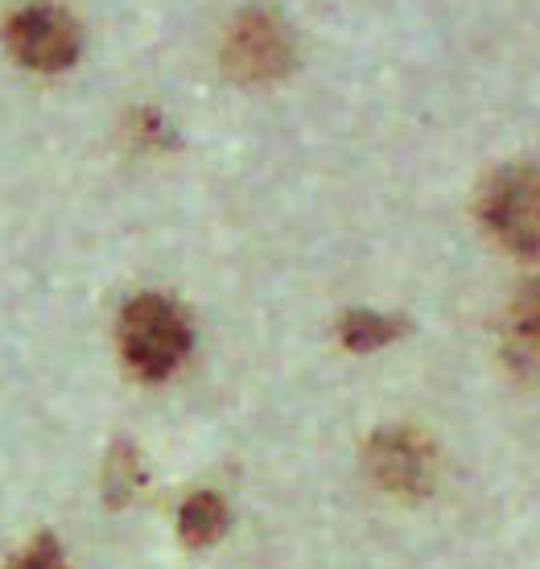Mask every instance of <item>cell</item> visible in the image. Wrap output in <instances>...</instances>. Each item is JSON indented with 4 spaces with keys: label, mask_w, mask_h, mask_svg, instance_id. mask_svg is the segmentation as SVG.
<instances>
[{
    "label": "cell",
    "mask_w": 540,
    "mask_h": 569,
    "mask_svg": "<svg viewBox=\"0 0 540 569\" xmlns=\"http://www.w3.org/2000/svg\"><path fill=\"white\" fill-rule=\"evenodd\" d=\"M178 528L190 545H214L223 532H228V508L223 499L211 496V491H199L182 503V516H178Z\"/></svg>",
    "instance_id": "cell-7"
},
{
    "label": "cell",
    "mask_w": 540,
    "mask_h": 569,
    "mask_svg": "<svg viewBox=\"0 0 540 569\" xmlns=\"http://www.w3.org/2000/svg\"><path fill=\"white\" fill-rule=\"evenodd\" d=\"M120 351L141 380H166L190 351L186 313L157 293L132 298L120 313Z\"/></svg>",
    "instance_id": "cell-1"
},
{
    "label": "cell",
    "mask_w": 540,
    "mask_h": 569,
    "mask_svg": "<svg viewBox=\"0 0 540 569\" xmlns=\"http://www.w3.org/2000/svg\"><path fill=\"white\" fill-rule=\"evenodd\" d=\"M4 42L29 71H67L79 58V26L54 4H29L9 17Z\"/></svg>",
    "instance_id": "cell-3"
},
{
    "label": "cell",
    "mask_w": 540,
    "mask_h": 569,
    "mask_svg": "<svg viewBox=\"0 0 540 569\" xmlns=\"http://www.w3.org/2000/svg\"><path fill=\"white\" fill-rule=\"evenodd\" d=\"M508 368L516 376H540V284H528L508 313Z\"/></svg>",
    "instance_id": "cell-6"
},
{
    "label": "cell",
    "mask_w": 540,
    "mask_h": 569,
    "mask_svg": "<svg viewBox=\"0 0 540 569\" xmlns=\"http://www.w3.org/2000/svg\"><path fill=\"white\" fill-rule=\"evenodd\" d=\"M400 322L397 318H388V313H371V310H351L342 318V342L351 347V351H376V347H388V342L400 335Z\"/></svg>",
    "instance_id": "cell-8"
},
{
    "label": "cell",
    "mask_w": 540,
    "mask_h": 569,
    "mask_svg": "<svg viewBox=\"0 0 540 569\" xmlns=\"http://www.w3.org/2000/svg\"><path fill=\"white\" fill-rule=\"evenodd\" d=\"M112 479H108V496H112V503H124L132 491V483H137V467H132V455L129 450H116L112 458V470H108Z\"/></svg>",
    "instance_id": "cell-9"
},
{
    "label": "cell",
    "mask_w": 540,
    "mask_h": 569,
    "mask_svg": "<svg viewBox=\"0 0 540 569\" xmlns=\"http://www.w3.org/2000/svg\"><path fill=\"white\" fill-rule=\"evenodd\" d=\"M13 569H67V561H62L54 541H38V545H29Z\"/></svg>",
    "instance_id": "cell-10"
},
{
    "label": "cell",
    "mask_w": 540,
    "mask_h": 569,
    "mask_svg": "<svg viewBox=\"0 0 540 569\" xmlns=\"http://www.w3.org/2000/svg\"><path fill=\"white\" fill-rule=\"evenodd\" d=\"M368 458L376 483L397 496H421L433 483V450L412 429H388L380 438H371Z\"/></svg>",
    "instance_id": "cell-5"
},
{
    "label": "cell",
    "mask_w": 540,
    "mask_h": 569,
    "mask_svg": "<svg viewBox=\"0 0 540 569\" xmlns=\"http://www.w3.org/2000/svg\"><path fill=\"white\" fill-rule=\"evenodd\" d=\"M483 223L503 248L520 257H540V170L512 166L499 170L483 190Z\"/></svg>",
    "instance_id": "cell-2"
},
{
    "label": "cell",
    "mask_w": 540,
    "mask_h": 569,
    "mask_svg": "<svg viewBox=\"0 0 540 569\" xmlns=\"http://www.w3.org/2000/svg\"><path fill=\"white\" fill-rule=\"evenodd\" d=\"M223 62H228V71L236 74V79L264 83V79H277V74L289 71L293 46H289V33H284L272 17L248 13L240 26L228 33Z\"/></svg>",
    "instance_id": "cell-4"
}]
</instances>
